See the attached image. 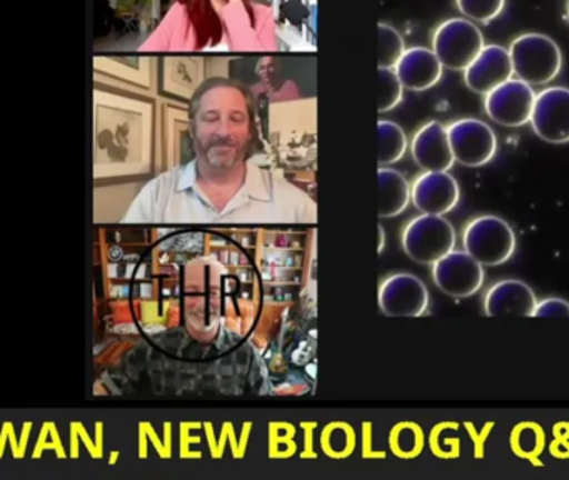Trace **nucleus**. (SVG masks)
<instances>
[{
    "instance_id": "nucleus-25",
    "label": "nucleus",
    "mask_w": 569,
    "mask_h": 480,
    "mask_svg": "<svg viewBox=\"0 0 569 480\" xmlns=\"http://www.w3.org/2000/svg\"><path fill=\"white\" fill-rule=\"evenodd\" d=\"M76 427H78L79 432L82 433V442L86 443V447H88L89 453H91L92 457H96V459H101L102 457V449H99L98 446H94V443L91 442V439H89L88 432H86L84 426L79 422H74Z\"/></svg>"
},
{
    "instance_id": "nucleus-21",
    "label": "nucleus",
    "mask_w": 569,
    "mask_h": 480,
    "mask_svg": "<svg viewBox=\"0 0 569 480\" xmlns=\"http://www.w3.org/2000/svg\"><path fill=\"white\" fill-rule=\"evenodd\" d=\"M391 446L398 452V456H416L419 447L422 446L421 433L418 432V429L412 423H402V426H398L396 430H392Z\"/></svg>"
},
{
    "instance_id": "nucleus-16",
    "label": "nucleus",
    "mask_w": 569,
    "mask_h": 480,
    "mask_svg": "<svg viewBox=\"0 0 569 480\" xmlns=\"http://www.w3.org/2000/svg\"><path fill=\"white\" fill-rule=\"evenodd\" d=\"M378 147L379 166L399 162L408 149V139L402 127L391 120H379Z\"/></svg>"
},
{
    "instance_id": "nucleus-18",
    "label": "nucleus",
    "mask_w": 569,
    "mask_h": 480,
    "mask_svg": "<svg viewBox=\"0 0 569 480\" xmlns=\"http://www.w3.org/2000/svg\"><path fill=\"white\" fill-rule=\"evenodd\" d=\"M378 39V66L395 69L406 50L401 33L389 23L379 22Z\"/></svg>"
},
{
    "instance_id": "nucleus-7",
    "label": "nucleus",
    "mask_w": 569,
    "mask_h": 480,
    "mask_svg": "<svg viewBox=\"0 0 569 480\" xmlns=\"http://www.w3.org/2000/svg\"><path fill=\"white\" fill-rule=\"evenodd\" d=\"M475 257L461 250H452L448 256L432 263V279L442 293L456 299L471 297L485 282V269Z\"/></svg>"
},
{
    "instance_id": "nucleus-3",
    "label": "nucleus",
    "mask_w": 569,
    "mask_h": 480,
    "mask_svg": "<svg viewBox=\"0 0 569 480\" xmlns=\"http://www.w3.org/2000/svg\"><path fill=\"white\" fill-rule=\"evenodd\" d=\"M462 246L482 266H501L515 253V230L501 217L479 216L465 227Z\"/></svg>"
},
{
    "instance_id": "nucleus-17",
    "label": "nucleus",
    "mask_w": 569,
    "mask_h": 480,
    "mask_svg": "<svg viewBox=\"0 0 569 480\" xmlns=\"http://www.w3.org/2000/svg\"><path fill=\"white\" fill-rule=\"evenodd\" d=\"M321 447L326 456L335 459L351 456L355 449V432L351 426L345 422H332L326 426L322 430Z\"/></svg>"
},
{
    "instance_id": "nucleus-11",
    "label": "nucleus",
    "mask_w": 569,
    "mask_h": 480,
    "mask_svg": "<svg viewBox=\"0 0 569 480\" xmlns=\"http://www.w3.org/2000/svg\"><path fill=\"white\" fill-rule=\"evenodd\" d=\"M462 72L468 89L486 96L515 76L511 53L498 43H489Z\"/></svg>"
},
{
    "instance_id": "nucleus-4",
    "label": "nucleus",
    "mask_w": 569,
    "mask_h": 480,
    "mask_svg": "<svg viewBox=\"0 0 569 480\" xmlns=\"http://www.w3.org/2000/svg\"><path fill=\"white\" fill-rule=\"evenodd\" d=\"M431 43L442 67L449 70H466L486 46L481 30L472 20L461 17L439 23L432 32Z\"/></svg>"
},
{
    "instance_id": "nucleus-6",
    "label": "nucleus",
    "mask_w": 569,
    "mask_h": 480,
    "mask_svg": "<svg viewBox=\"0 0 569 480\" xmlns=\"http://www.w3.org/2000/svg\"><path fill=\"white\" fill-rule=\"evenodd\" d=\"M535 100L532 87L516 77L486 93L485 110L499 126L521 127L531 122Z\"/></svg>"
},
{
    "instance_id": "nucleus-24",
    "label": "nucleus",
    "mask_w": 569,
    "mask_h": 480,
    "mask_svg": "<svg viewBox=\"0 0 569 480\" xmlns=\"http://www.w3.org/2000/svg\"><path fill=\"white\" fill-rule=\"evenodd\" d=\"M142 426L148 429L149 436H151L152 443H154L156 450H158L159 456L162 457V459H169L171 457V446H168V443L159 442L158 437H156L154 430H152V426L149 422H142Z\"/></svg>"
},
{
    "instance_id": "nucleus-1",
    "label": "nucleus",
    "mask_w": 569,
    "mask_h": 480,
    "mask_svg": "<svg viewBox=\"0 0 569 480\" xmlns=\"http://www.w3.org/2000/svg\"><path fill=\"white\" fill-rule=\"evenodd\" d=\"M512 70L518 79L529 86H545L558 77L562 66L561 50L545 33H522L509 46Z\"/></svg>"
},
{
    "instance_id": "nucleus-8",
    "label": "nucleus",
    "mask_w": 569,
    "mask_h": 480,
    "mask_svg": "<svg viewBox=\"0 0 569 480\" xmlns=\"http://www.w3.org/2000/svg\"><path fill=\"white\" fill-rule=\"evenodd\" d=\"M379 309L389 317H419L429 306V292L419 277L392 273L379 286Z\"/></svg>"
},
{
    "instance_id": "nucleus-13",
    "label": "nucleus",
    "mask_w": 569,
    "mask_h": 480,
    "mask_svg": "<svg viewBox=\"0 0 569 480\" xmlns=\"http://www.w3.org/2000/svg\"><path fill=\"white\" fill-rule=\"evenodd\" d=\"M402 87L415 92L431 89L442 77V63L435 50L409 47L395 67Z\"/></svg>"
},
{
    "instance_id": "nucleus-10",
    "label": "nucleus",
    "mask_w": 569,
    "mask_h": 480,
    "mask_svg": "<svg viewBox=\"0 0 569 480\" xmlns=\"http://www.w3.org/2000/svg\"><path fill=\"white\" fill-rule=\"evenodd\" d=\"M461 190L458 180L448 172H425L411 186L416 209L429 216H445L458 206Z\"/></svg>"
},
{
    "instance_id": "nucleus-12",
    "label": "nucleus",
    "mask_w": 569,
    "mask_h": 480,
    "mask_svg": "<svg viewBox=\"0 0 569 480\" xmlns=\"http://www.w3.org/2000/svg\"><path fill=\"white\" fill-rule=\"evenodd\" d=\"M411 153L415 162L425 172H448L456 162L448 127L438 120L426 122L412 137Z\"/></svg>"
},
{
    "instance_id": "nucleus-20",
    "label": "nucleus",
    "mask_w": 569,
    "mask_h": 480,
    "mask_svg": "<svg viewBox=\"0 0 569 480\" xmlns=\"http://www.w3.org/2000/svg\"><path fill=\"white\" fill-rule=\"evenodd\" d=\"M506 0H456V7L462 16L479 23L495 20L505 9Z\"/></svg>"
},
{
    "instance_id": "nucleus-9",
    "label": "nucleus",
    "mask_w": 569,
    "mask_h": 480,
    "mask_svg": "<svg viewBox=\"0 0 569 480\" xmlns=\"http://www.w3.org/2000/svg\"><path fill=\"white\" fill-rule=\"evenodd\" d=\"M531 127L539 139L549 143L569 142V89L548 87L536 93Z\"/></svg>"
},
{
    "instance_id": "nucleus-2",
    "label": "nucleus",
    "mask_w": 569,
    "mask_h": 480,
    "mask_svg": "<svg viewBox=\"0 0 569 480\" xmlns=\"http://www.w3.org/2000/svg\"><path fill=\"white\" fill-rule=\"evenodd\" d=\"M401 240L409 259L432 266L455 250L456 232L445 217L421 213L406 223Z\"/></svg>"
},
{
    "instance_id": "nucleus-27",
    "label": "nucleus",
    "mask_w": 569,
    "mask_h": 480,
    "mask_svg": "<svg viewBox=\"0 0 569 480\" xmlns=\"http://www.w3.org/2000/svg\"><path fill=\"white\" fill-rule=\"evenodd\" d=\"M566 16H568V20H569V0H568V13H566Z\"/></svg>"
},
{
    "instance_id": "nucleus-14",
    "label": "nucleus",
    "mask_w": 569,
    "mask_h": 480,
    "mask_svg": "<svg viewBox=\"0 0 569 480\" xmlns=\"http://www.w3.org/2000/svg\"><path fill=\"white\" fill-rule=\"evenodd\" d=\"M536 306H538L536 293L522 280H499L485 297V312L491 317L502 316V313L531 317L535 316Z\"/></svg>"
},
{
    "instance_id": "nucleus-19",
    "label": "nucleus",
    "mask_w": 569,
    "mask_h": 480,
    "mask_svg": "<svg viewBox=\"0 0 569 480\" xmlns=\"http://www.w3.org/2000/svg\"><path fill=\"white\" fill-rule=\"evenodd\" d=\"M401 80L395 69H378V110L379 112H388L395 109L402 100Z\"/></svg>"
},
{
    "instance_id": "nucleus-22",
    "label": "nucleus",
    "mask_w": 569,
    "mask_h": 480,
    "mask_svg": "<svg viewBox=\"0 0 569 480\" xmlns=\"http://www.w3.org/2000/svg\"><path fill=\"white\" fill-rule=\"evenodd\" d=\"M56 450L58 456L61 459H64L66 452L62 449L61 440H59L58 429H56V423L48 422L44 426V430H42V436L39 437L38 446H36L34 450V459H39L42 456L44 450Z\"/></svg>"
},
{
    "instance_id": "nucleus-5",
    "label": "nucleus",
    "mask_w": 569,
    "mask_h": 480,
    "mask_svg": "<svg viewBox=\"0 0 569 480\" xmlns=\"http://www.w3.org/2000/svg\"><path fill=\"white\" fill-rule=\"evenodd\" d=\"M449 142L456 162L466 167H481L491 162L498 149V139L488 123L479 119H459L448 126Z\"/></svg>"
},
{
    "instance_id": "nucleus-15",
    "label": "nucleus",
    "mask_w": 569,
    "mask_h": 480,
    "mask_svg": "<svg viewBox=\"0 0 569 480\" xmlns=\"http://www.w3.org/2000/svg\"><path fill=\"white\" fill-rule=\"evenodd\" d=\"M379 217H396L411 202V186L398 170L379 167Z\"/></svg>"
},
{
    "instance_id": "nucleus-26",
    "label": "nucleus",
    "mask_w": 569,
    "mask_h": 480,
    "mask_svg": "<svg viewBox=\"0 0 569 480\" xmlns=\"http://www.w3.org/2000/svg\"><path fill=\"white\" fill-rule=\"evenodd\" d=\"M382 247H385V230H382V227L379 226V252H381Z\"/></svg>"
},
{
    "instance_id": "nucleus-23",
    "label": "nucleus",
    "mask_w": 569,
    "mask_h": 480,
    "mask_svg": "<svg viewBox=\"0 0 569 480\" xmlns=\"http://www.w3.org/2000/svg\"><path fill=\"white\" fill-rule=\"evenodd\" d=\"M535 317H569V302L559 297H548L538 302Z\"/></svg>"
}]
</instances>
